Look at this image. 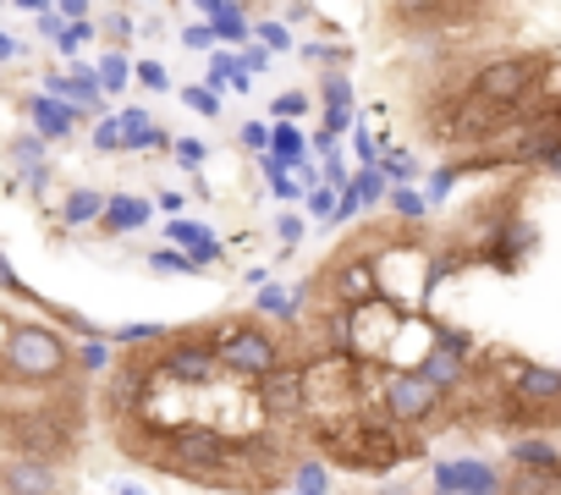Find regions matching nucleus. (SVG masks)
<instances>
[{
	"mask_svg": "<svg viewBox=\"0 0 561 495\" xmlns=\"http://www.w3.org/2000/svg\"><path fill=\"white\" fill-rule=\"evenodd\" d=\"M72 369H78V353L67 347L61 331H50L39 320H18L7 331V342H0V375L18 380V385H39L45 391V385L72 380Z\"/></svg>",
	"mask_w": 561,
	"mask_h": 495,
	"instance_id": "1",
	"label": "nucleus"
},
{
	"mask_svg": "<svg viewBox=\"0 0 561 495\" xmlns=\"http://www.w3.org/2000/svg\"><path fill=\"white\" fill-rule=\"evenodd\" d=\"M215 353H220V369L237 375V380H259L270 369L287 364V347H280V336L259 320H226L215 331Z\"/></svg>",
	"mask_w": 561,
	"mask_h": 495,
	"instance_id": "2",
	"label": "nucleus"
},
{
	"mask_svg": "<svg viewBox=\"0 0 561 495\" xmlns=\"http://www.w3.org/2000/svg\"><path fill=\"white\" fill-rule=\"evenodd\" d=\"M545 56H490L484 67H473L468 94L490 100V105H539V78H545Z\"/></svg>",
	"mask_w": 561,
	"mask_h": 495,
	"instance_id": "3",
	"label": "nucleus"
},
{
	"mask_svg": "<svg viewBox=\"0 0 561 495\" xmlns=\"http://www.w3.org/2000/svg\"><path fill=\"white\" fill-rule=\"evenodd\" d=\"M375 391H380V413L386 418H397V424H408V429H419V424H430V418H440L446 413V391L435 385V380H424L419 369H397V375H380L375 380Z\"/></svg>",
	"mask_w": 561,
	"mask_h": 495,
	"instance_id": "4",
	"label": "nucleus"
},
{
	"mask_svg": "<svg viewBox=\"0 0 561 495\" xmlns=\"http://www.w3.org/2000/svg\"><path fill=\"white\" fill-rule=\"evenodd\" d=\"M154 375L171 380V385L204 391V385H215L226 369H220L215 336H171L165 347H154Z\"/></svg>",
	"mask_w": 561,
	"mask_h": 495,
	"instance_id": "5",
	"label": "nucleus"
},
{
	"mask_svg": "<svg viewBox=\"0 0 561 495\" xmlns=\"http://www.w3.org/2000/svg\"><path fill=\"white\" fill-rule=\"evenodd\" d=\"M253 396H259V413L270 424H293V418H309V364H280L270 375L253 380Z\"/></svg>",
	"mask_w": 561,
	"mask_h": 495,
	"instance_id": "6",
	"label": "nucleus"
},
{
	"mask_svg": "<svg viewBox=\"0 0 561 495\" xmlns=\"http://www.w3.org/2000/svg\"><path fill=\"white\" fill-rule=\"evenodd\" d=\"M325 292L336 309H369L380 298V276H375V260L369 254H336L325 270H320Z\"/></svg>",
	"mask_w": 561,
	"mask_h": 495,
	"instance_id": "7",
	"label": "nucleus"
},
{
	"mask_svg": "<svg viewBox=\"0 0 561 495\" xmlns=\"http://www.w3.org/2000/svg\"><path fill=\"white\" fill-rule=\"evenodd\" d=\"M430 484L435 495H484V490H501V468L490 457H446L430 468Z\"/></svg>",
	"mask_w": 561,
	"mask_h": 495,
	"instance_id": "8",
	"label": "nucleus"
},
{
	"mask_svg": "<svg viewBox=\"0 0 561 495\" xmlns=\"http://www.w3.org/2000/svg\"><path fill=\"white\" fill-rule=\"evenodd\" d=\"M512 402L539 413V418H561V369L556 364H512Z\"/></svg>",
	"mask_w": 561,
	"mask_h": 495,
	"instance_id": "9",
	"label": "nucleus"
},
{
	"mask_svg": "<svg viewBox=\"0 0 561 495\" xmlns=\"http://www.w3.org/2000/svg\"><path fill=\"white\" fill-rule=\"evenodd\" d=\"M160 375H154V358H127L122 369H111L105 375V407L116 413V418H133V413H144V402H149V385H154Z\"/></svg>",
	"mask_w": 561,
	"mask_h": 495,
	"instance_id": "10",
	"label": "nucleus"
},
{
	"mask_svg": "<svg viewBox=\"0 0 561 495\" xmlns=\"http://www.w3.org/2000/svg\"><path fill=\"white\" fill-rule=\"evenodd\" d=\"M534 248H539V231H534V220H523L517 209L495 226V237H490V248H484V260L495 265V270H523L528 260H534Z\"/></svg>",
	"mask_w": 561,
	"mask_h": 495,
	"instance_id": "11",
	"label": "nucleus"
},
{
	"mask_svg": "<svg viewBox=\"0 0 561 495\" xmlns=\"http://www.w3.org/2000/svg\"><path fill=\"white\" fill-rule=\"evenodd\" d=\"M0 495H61V468L45 457H0Z\"/></svg>",
	"mask_w": 561,
	"mask_h": 495,
	"instance_id": "12",
	"label": "nucleus"
},
{
	"mask_svg": "<svg viewBox=\"0 0 561 495\" xmlns=\"http://www.w3.org/2000/svg\"><path fill=\"white\" fill-rule=\"evenodd\" d=\"M386 7H391V18H397L402 28L435 34V28H446V23H462V18L473 12V0H386Z\"/></svg>",
	"mask_w": 561,
	"mask_h": 495,
	"instance_id": "13",
	"label": "nucleus"
},
{
	"mask_svg": "<svg viewBox=\"0 0 561 495\" xmlns=\"http://www.w3.org/2000/svg\"><path fill=\"white\" fill-rule=\"evenodd\" d=\"M165 237H171V248H182V254L198 265V270H209V265H220L226 260V248L215 242V231L209 226H198V220H165Z\"/></svg>",
	"mask_w": 561,
	"mask_h": 495,
	"instance_id": "14",
	"label": "nucleus"
},
{
	"mask_svg": "<svg viewBox=\"0 0 561 495\" xmlns=\"http://www.w3.org/2000/svg\"><path fill=\"white\" fill-rule=\"evenodd\" d=\"M23 111H28V122H34V133H39L45 143H61V138L78 127V105H67V100H56V94H28Z\"/></svg>",
	"mask_w": 561,
	"mask_h": 495,
	"instance_id": "15",
	"label": "nucleus"
},
{
	"mask_svg": "<svg viewBox=\"0 0 561 495\" xmlns=\"http://www.w3.org/2000/svg\"><path fill=\"white\" fill-rule=\"evenodd\" d=\"M419 375H424V380H435L446 396H457V391L468 385V375H473V358L446 353V347H435V342H430V353L419 358Z\"/></svg>",
	"mask_w": 561,
	"mask_h": 495,
	"instance_id": "16",
	"label": "nucleus"
},
{
	"mask_svg": "<svg viewBox=\"0 0 561 495\" xmlns=\"http://www.w3.org/2000/svg\"><path fill=\"white\" fill-rule=\"evenodd\" d=\"M149 215H154V204H149V198L111 193V204H105V215H100V231H105V237H122V231H138V226H149Z\"/></svg>",
	"mask_w": 561,
	"mask_h": 495,
	"instance_id": "17",
	"label": "nucleus"
},
{
	"mask_svg": "<svg viewBox=\"0 0 561 495\" xmlns=\"http://www.w3.org/2000/svg\"><path fill=\"white\" fill-rule=\"evenodd\" d=\"M270 154L287 165V171H304L314 149H309V138H304L298 122H270Z\"/></svg>",
	"mask_w": 561,
	"mask_h": 495,
	"instance_id": "18",
	"label": "nucleus"
},
{
	"mask_svg": "<svg viewBox=\"0 0 561 495\" xmlns=\"http://www.w3.org/2000/svg\"><path fill=\"white\" fill-rule=\"evenodd\" d=\"M116 122H122V138H127V149H138V154H149V149H171V133H165V127H154V122H149V111L127 105Z\"/></svg>",
	"mask_w": 561,
	"mask_h": 495,
	"instance_id": "19",
	"label": "nucleus"
},
{
	"mask_svg": "<svg viewBox=\"0 0 561 495\" xmlns=\"http://www.w3.org/2000/svg\"><path fill=\"white\" fill-rule=\"evenodd\" d=\"M105 204H111V193H100V187H72L67 204H61V226H94V220L105 215Z\"/></svg>",
	"mask_w": 561,
	"mask_h": 495,
	"instance_id": "20",
	"label": "nucleus"
},
{
	"mask_svg": "<svg viewBox=\"0 0 561 495\" xmlns=\"http://www.w3.org/2000/svg\"><path fill=\"white\" fill-rule=\"evenodd\" d=\"M506 457H512V468H534V473H556V468H561V451H556L545 435H523Z\"/></svg>",
	"mask_w": 561,
	"mask_h": 495,
	"instance_id": "21",
	"label": "nucleus"
},
{
	"mask_svg": "<svg viewBox=\"0 0 561 495\" xmlns=\"http://www.w3.org/2000/svg\"><path fill=\"white\" fill-rule=\"evenodd\" d=\"M171 325L160 320H133V325H111V347H165Z\"/></svg>",
	"mask_w": 561,
	"mask_h": 495,
	"instance_id": "22",
	"label": "nucleus"
},
{
	"mask_svg": "<svg viewBox=\"0 0 561 495\" xmlns=\"http://www.w3.org/2000/svg\"><path fill=\"white\" fill-rule=\"evenodd\" d=\"M293 490H298V495H331V468H325V457H298V462H293Z\"/></svg>",
	"mask_w": 561,
	"mask_h": 495,
	"instance_id": "23",
	"label": "nucleus"
},
{
	"mask_svg": "<svg viewBox=\"0 0 561 495\" xmlns=\"http://www.w3.org/2000/svg\"><path fill=\"white\" fill-rule=\"evenodd\" d=\"M386 204H391V215H397L402 226H424V215H430V198H424L413 182L391 187V198H386Z\"/></svg>",
	"mask_w": 561,
	"mask_h": 495,
	"instance_id": "24",
	"label": "nucleus"
},
{
	"mask_svg": "<svg viewBox=\"0 0 561 495\" xmlns=\"http://www.w3.org/2000/svg\"><path fill=\"white\" fill-rule=\"evenodd\" d=\"M94 72H100V89H105V94H122V89L138 78V67H127V56H122V50H105V61H100Z\"/></svg>",
	"mask_w": 561,
	"mask_h": 495,
	"instance_id": "25",
	"label": "nucleus"
},
{
	"mask_svg": "<svg viewBox=\"0 0 561 495\" xmlns=\"http://www.w3.org/2000/svg\"><path fill=\"white\" fill-rule=\"evenodd\" d=\"M353 187H358V198H364V209H375V204H386V198H391V176H386L380 165H358V176H353Z\"/></svg>",
	"mask_w": 561,
	"mask_h": 495,
	"instance_id": "26",
	"label": "nucleus"
},
{
	"mask_svg": "<svg viewBox=\"0 0 561 495\" xmlns=\"http://www.w3.org/2000/svg\"><path fill=\"white\" fill-rule=\"evenodd\" d=\"M253 39H259L264 50H275V56L293 50V28L280 23V18H253Z\"/></svg>",
	"mask_w": 561,
	"mask_h": 495,
	"instance_id": "27",
	"label": "nucleus"
},
{
	"mask_svg": "<svg viewBox=\"0 0 561 495\" xmlns=\"http://www.w3.org/2000/svg\"><path fill=\"white\" fill-rule=\"evenodd\" d=\"M320 100H325V111H331V105H347V111L358 105V100H353V78H347V67H331V72L320 78Z\"/></svg>",
	"mask_w": 561,
	"mask_h": 495,
	"instance_id": "28",
	"label": "nucleus"
},
{
	"mask_svg": "<svg viewBox=\"0 0 561 495\" xmlns=\"http://www.w3.org/2000/svg\"><path fill=\"white\" fill-rule=\"evenodd\" d=\"M182 105H187L193 116L215 122V116L226 111V94H220V89H209V83H198V89H182Z\"/></svg>",
	"mask_w": 561,
	"mask_h": 495,
	"instance_id": "29",
	"label": "nucleus"
},
{
	"mask_svg": "<svg viewBox=\"0 0 561 495\" xmlns=\"http://www.w3.org/2000/svg\"><path fill=\"white\" fill-rule=\"evenodd\" d=\"M430 342L446 347V353H462V358H473V347H479V342H473L468 331H457L451 320H430Z\"/></svg>",
	"mask_w": 561,
	"mask_h": 495,
	"instance_id": "30",
	"label": "nucleus"
},
{
	"mask_svg": "<svg viewBox=\"0 0 561 495\" xmlns=\"http://www.w3.org/2000/svg\"><path fill=\"white\" fill-rule=\"evenodd\" d=\"M149 270H160V276H204V270L182 254V248H154V254H149Z\"/></svg>",
	"mask_w": 561,
	"mask_h": 495,
	"instance_id": "31",
	"label": "nucleus"
},
{
	"mask_svg": "<svg viewBox=\"0 0 561 495\" xmlns=\"http://www.w3.org/2000/svg\"><path fill=\"white\" fill-rule=\"evenodd\" d=\"M462 182V171H457V160H440L435 171H430V187H424V198H430V209L435 204H446V193Z\"/></svg>",
	"mask_w": 561,
	"mask_h": 495,
	"instance_id": "32",
	"label": "nucleus"
},
{
	"mask_svg": "<svg viewBox=\"0 0 561 495\" xmlns=\"http://www.w3.org/2000/svg\"><path fill=\"white\" fill-rule=\"evenodd\" d=\"M336 198H342V187H331V182H314V187H309V198H304V209H309L320 226H331V215H336Z\"/></svg>",
	"mask_w": 561,
	"mask_h": 495,
	"instance_id": "33",
	"label": "nucleus"
},
{
	"mask_svg": "<svg viewBox=\"0 0 561 495\" xmlns=\"http://www.w3.org/2000/svg\"><path fill=\"white\" fill-rule=\"evenodd\" d=\"M111 353H116V347H111L105 336H100V342H83V347H78V375H111Z\"/></svg>",
	"mask_w": 561,
	"mask_h": 495,
	"instance_id": "34",
	"label": "nucleus"
},
{
	"mask_svg": "<svg viewBox=\"0 0 561 495\" xmlns=\"http://www.w3.org/2000/svg\"><path fill=\"white\" fill-rule=\"evenodd\" d=\"M309 105H314V100H309L304 89H287V94L270 100V116H275V122H298V116H309Z\"/></svg>",
	"mask_w": 561,
	"mask_h": 495,
	"instance_id": "35",
	"label": "nucleus"
},
{
	"mask_svg": "<svg viewBox=\"0 0 561 495\" xmlns=\"http://www.w3.org/2000/svg\"><path fill=\"white\" fill-rule=\"evenodd\" d=\"M12 160H18V171H39V165H45V138H39V133L12 138Z\"/></svg>",
	"mask_w": 561,
	"mask_h": 495,
	"instance_id": "36",
	"label": "nucleus"
},
{
	"mask_svg": "<svg viewBox=\"0 0 561 495\" xmlns=\"http://www.w3.org/2000/svg\"><path fill=\"white\" fill-rule=\"evenodd\" d=\"M545 484H550V473H534V468H512V473H506V490H501V495H545Z\"/></svg>",
	"mask_w": 561,
	"mask_h": 495,
	"instance_id": "37",
	"label": "nucleus"
},
{
	"mask_svg": "<svg viewBox=\"0 0 561 495\" xmlns=\"http://www.w3.org/2000/svg\"><path fill=\"white\" fill-rule=\"evenodd\" d=\"M171 154H176L182 171H198V165L209 160V143H204V138H171Z\"/></svg>",
	"mask_w": 561,
	"mask_h": 495,
	"instance_id": "38",
	"label": "nucleus"
},
{
	"mask_svg": "<svg viewBox=\"0 0 561 495\" xmlns=\"http://www.w3.org/2000/svg\"><path fill=\"white\" fill-rule=\"evenodd\" d=\"M237 61H242V72H248V78H264V72H270V67H275V50H264V45H259V39H248V45H242V56H237Z\"/></svg>",
	"mask_w": 561,
	"mask_h": 495,
	"instance_id": "39",
	"label": "nucleus"
},
{
	"mask_svg": "<svg viewBox=\"0 0 561 495\" xmlns=\"http://www.w3.org/2000/svg\"><path fill=\"white\" fill-rule=\"evenodd\" d=\"M275 237H280V248H287V254H293V248H298V242L309 237V220L287 209V215H280V220H275Z\"/></svg>",
	"mask_w": 561,
	"mask_h": 495,
	"instance_id": "40",
	"label": "nucleus"
},
{
	"mask_svg": "<svg viewBox=\"0 0 561 495\" xmlns=\"http://www.w3.org/2000/svg\"><path fill=\"white\" fill-rule=\"evenodd\" d=\"M304 61H325V67H347L353 61V45H304Z\"/></svg>",
	"mask_w": 561,
	"mask_h": 495,
	"instance_id": "41",
	"label": "nucleus"
},
{
	"mask_svg": "<svg viewBox=\"0 0 561 495\" xmlns=\"http://www.w3.org/2000/svg\"><path fill=\"white\" fill-rule=\"evenodd\" d=\"M94 149H100V154H122V149H127V138H122V122H116V116H105V122L94 127Z\"/></svg>",
	"mask_w": 561,
	"mask_h": 495,
	"instance_id": "42",
	"label": "nucleus"
},
{
	"mask_svg": "<svg viewBox=\"0 0 561 495\" xmlns=\"http://www.w3.org/2000/svg\"><path fill=\"white\" fill-rule=\"evenodd\" d=\"M237 138H242V149H248L253 160H259V154H270V122H259V116H253V122H242V133H237Z\"/></svg>",
	"mask_w": 561,
	"mask_h": 495,
	"instance_id": "43",
	"label": "nucleus"
},
{
	"mask_svg": "<svg viewBox=\"0 0 561 495\" xmlns=\"http://www.w3.org/2000/svg\"><path fill=\"white\" fill-rule=\"evenodd\" d=\"M353 154H358V165H380V138H375L364 122L353 127Z\"/></svg>",
	"mask_w": 561,
	"mask_h": 495,
	"instance_id": "44",
	"label": "nucleus"
},
{
	"mask_svg": "<svg viewBox=\"0 0 561 495\" xmlns=\"http://www.w3.org/2000/svg\"><path fill=\"white\" fill-rule=\"evenodd\" d=\"M358 215H364V198H358V187L347 182V187H342V198H336V215H331V226H353Z\"/></svg>",
	"mask_w": 561,
	"mask_h": 495,
	"instance_id": "45",
	"label": "nucleus"
},
{
	"mask_svg": "<svg viewBox=\"0 0 561 495\" xmlns=\"http://www.w3.org/2000/svg\"><path fill=\"white\" fill-rule=\"evenodd\" d=\"M182 45H187V50H198V56H209L220 39H215V28H209V23H187V28H182Z\"/></svg>",
	"mask_w": 561,
	"mask_h": 495,
	"instance_id": "46",
	"label": "nucleus"
},
{
	"mask_svg": "<svg viewBox=\"0 0 561 495\" xmlns=\"http://www.w3.org/2000/svg\"><path fill=\"white\" fill-rule=\"evenodd\" d=\"M138 83H144L149 94H165V89H171V72H165L160 61H138Z\"/></svg>",
	"mask_w": 561,
	"mask_h": 495,
	"instance_id": "47",
	"label": "nucleus"
},
{
	"mask_svg": "<svg viewBox=\"0 0 561 495\" xmlns=\"http://www.w3.org/2000/svg\"><path fill=\"white\" fill-rule=\"evenodd\" d=\"M0 292H12V298H28V303H39V298L28 292V281H23V276L7 265V254H0Z\"/></svg>",
	"mask_w": 561,
	"mask_h": 495,
	"instance_id": "48",
	"label": "nucleus"
},
{
	"mask_svg": "<svg viewBox=\"0 0 561 495\" xmlns=\"http://www.w3.org/2000/svg\"><path fill=\"white\" fill-rule=\"evenodd\" d=\"M100 28H105V39H111V45H116V50H122V45H133V23H127V18H122V12H111V18H105V23H100Z\"/></svg>",
	"mask_w": 561,
	"mask_h": 495,
	"instance_id": "49",
	"label": "nucleus"
},
{
	"mask_svg": "<svg viewBox=\"0 0 561 495\" xmlns=\"http://www.w3.org/2000/svg\"><path fill=\"white\" fill-rule=\"evenodd\" d=\"M193 7L204 12V23H215V18H231V12H248L242 0H193Z\"/></svg>",
	"mask_w": 561,
	"mask_h": 495,
	"instance_id": "50",
	"label": "nucleus"
},
{
	"mask_svg": "<svg viewBox=\"0 0 561 495\" xmlns=\"http://www.w3.org/2000/svg\"><path fill=\"white\" fill-rule=\"evenodd\" d=\"M56 12H61L67 23H89V0H56Z\"/></svg>",
	"mask_w": 561,
	"mask_h": 495,
	"instance_id": "51",
	"label": "nucleus"
},
{
	"mask_svg": "<svg viewBox=\"0 0 561 495\" xmlns=\"http://www.w3.org/2000/svg\"><path fill=\"white\" fill-rule=\"evenodd\" d=\"M314 18V0H287V18L280 23H309Z\"/></svg>",
	"mask_w": 561,
	"mask_h": 495,
	"instance_id": "52",
	"label": "nucleus"
},
{
	"mask_svg": "<svg viewBox=\"0 0 561 495\" xmlns=\"http://www.w3.org/2000/svg\"><path fill=\"white\" fill-rule=\"evenodd\" d=\"M154 209H165V220H176V215H182V193H160Z\"/></svg>",
	"mask_w": 561,
	"mask_h": 495,
	"instance_id": "53",
	"label": "nucleus"
},
{
	"mask_svg": "<svg viewBox=\"0 0 561 495\" xmlns=\"http://www.w3.org/2000/svg\"><path fill=\"white\" fill-rule=\"evenodd\" d=\"M18 56H23V45L12 34H0V61H18Z\"/></svg>",
	"mask_w": 561,
	"mask_h": 495,
	"instance_id": "54",
	"label": "nucleus"
},
{
	"mask_svg": "<svg viewBox=\"0 0 561 495\" xmlns=\"http://www.w3.org/2000/svg\"><path fill=\"white\" fill-rule=\"evenodd\" d=\"M242 281H248V287H253V292H259V287H264V281H270V265H253V270H248V276H242Z\"/></svg>",
	"mask_w": 561,
	"mask_h": 495,
	"instance_id": "55",
	"label": "nucleus"
},
{
	"mask_svg": "<svg viewBox=\"0 0 561 495\" xmlns=\"http://www.w3.org/2000/svg\"><path fill=\"white\" fill-rule=\"evenodd\" d=\"M539 171H550V176H561V149H550V154H545V165H539Z\"/></svg>",
	"mask_w": 561,
	"mask_h": 495,
	"instance_id": "56",
	"label": "nucleus"
},
{
	"mask_svg": "<svg viewBox=\"0 0 561 495\" xmlns=\"http://www.w3.org/2000/svg\"><path fill=\"white\" fill-rule=\"evenodd\" d=\"M23 12H50V0H18Z\"/></svg>",
	"mask_w": 561,
	"mask_h": 495,
	"instance_id": "57",
	"label": "nucleus"
},
{
	"mask_svg": "<svg viewBox=\"0 0 561 495\" xmlns=\"http://www.w3.org/2000/svg\"><path fill=\"white\" fill-rule=\"evenodd\" d=\"M116 495H149L144 484H116Z\"/></svg>",
	"mask_w": 561,
	"mask_h": 495,
	"instance_id": "58",
	"label": "nucleus"
},
{
	"mask_svg": "<svg viewBox=\"0 0 561 495\" xmlns=\"http://www.w3.org/2000/svg\"><path fill=\"white\" fill-rule=\"evenodd\" d=\"M545 495H561V468L550 473V484H545Z\"/></svg>",
	"mask_w": 561,
	"mask_h": 495,
	"instance_id": "59",
	"label": "nucleus"
},
{
	"mask_svg": "<svg viewBox=\"0 0 561 495\" xmlns=\"http://www.w3.org/2000/svg\"><path fill=\"white\" fill-rule=\"evenodd\" d=\"M501 490H506V484H501ZM501 490H484V495H501Z\"/></svg>",
	"mask_w": 561,
	"mask_h": 495,
	"instance_id": "60",
	"label": "nucleus"
},
{
	"mask_svg": "<svg viewBox=\"0 0 561 495\" xmlns=\"http://www.w3.org/2000/svg\"><path fill=\"white\" fill-rule=\"evenodd\" d=\"M293 495H298V490H293Z\"/></svg>",
	"mask_w": 561,
	"mask_h": 495,
	"instance_id": "61",
	"label": "nucleus"
}]
</instances>
